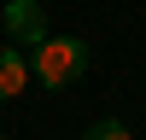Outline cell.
Segmentation results:
<instances>
[{
	"label": "cell",
	"mask_w": 146,
	"mask_h": 140,
	"mask_svg": "<svg viewBox=\"0 0 146 140\" xmlns=\"http://www.w3.org/2000/svg\"><path fill=\"white\" fill-rule=\"evenodd\" d=\"M88 41H82V35H47L41 47H29V76L41 82V88H70V82L82 76V70H88Z\"/></svg>",
	"instance_id": "cell-1"
},
{
	"label": "cell",
	"mask_w": 146,
	"mask_h": 140,
	"mask_svg": "<svg viewBox=\"0 0 146 140\" xmlns=\"http://www.w3.org/2000/svg\"><path fill=\"white\" fill-rule=\"evenodd\" d=\"M0 23H6V41L23 47V53H29V47H41L47 35H53V29H47L41 0H6V18H0Z\"/></svg>",
	"instance_id": "cell-2"
},
{
	"label": "cell",
	"mask_w": 146,
	"mask_h": 140,
	"mask_svg": "<svg viewBox=\"0 0 146 140\" xmlns=\"http://www.w3.org/2000/svg\"><path fill=\"white\" fill-rule=\"evenodd\" d=\"M29 82H35V76H29V53L6 41V47H0V99H18Z\"/></svg>",
	"instance_id": "cell-3"
},
{
	"label": "cell",
	"mask_w": 146,
	"mask_h": 140,
	"mask_svg": "<svg viewBox=\"0 0 146 140\" xmlns=\"http://www.w3.org/2000/svg\"><path fill=\"white\" fill-rule=\"evenodd\" d=\"M82 140H135V134H129V123H117V117H100V123L82 128Z\"/></svg>",
	"instance_id": "cell-4"
},
{
	"label": "cell",
	"mask_w": 146,
	"mask_h": 140,
	"mask_svg": "<svg viewBox=\"0 0 146 140\" xmlns=\"http://www.w3.org/2000/svg\"><path fill=\"white\" fill-rule=\"evenodd\" d=\"M0 140H6V134H0Z\"/></svg>",
	"instance_id": "cell-5"
}]
</instances>
